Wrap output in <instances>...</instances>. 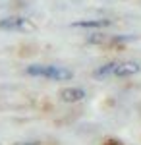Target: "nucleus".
<instances>
[{"mask_svg":"<svg viewBox=\"0 0 141 145\" xmlns=\"http://www.w3.org/2000/svg\"><path fill=\"white\" fill-rule=\"evenodd\" d=\"M14 145H41L39 141H31V143H14Z\"/></svg>","mask_w":141,"mask_h":145,"instance_id":"6","label":"nucleus"},{"mask_svg":"<svg viewBox=\"0 0 141 145\" xmlns=\"http://www.w3.org/2000/svg\"><path fill=\"white\" fill-rule=\"evenodd\" d=\"M60 99L64 103H79L85 99V91L79 87H66L60 91Z\"/></svg>","mask_w":141,"mask_h":145,"instance_id":"4","label":"nucleus"},{"mask_svg":"<svg viewBox=\"0 0 141 145\" xmlns=\"http://www.w3.org/2000/svg\"><path fill=\"white\" fill-rule=\"evenodd\" d=\"M0 29H6V31H29V29H33V23L27 18L14 16V18L0 20Z\"/></svg>","mask_w":141,"mask_h":145,"instance_id":"3","label":"nucleus"},{"mask_svg":"<svg viewBox=\"0 0 141 145\" xmlns=\"http://www.w3.org/2000/svg\"><path fill=\"white\" fill-rule=\"evenodd\" d=\"M29 76H37V78H48L54 81H70L74 78V74L62 66H52V64H31L25 70Z\"/></svg>","mask_w":141,"mask_h":145,"instance_id":"2","label":"nucleus"},{"mask_svg":"<svg viewBox=\"0 0 141 145\" xmlns=\"http://www.w3.org/2000/svg\"><path fill=\"white\" fill-rule=\"evenodd\" d=\"M110 20H83V22H76L74 27H85V29H93V27H108Z\"/></svg>","mask_w":141,"mask_h":145,"instance_id":"5","label":"nucleus"},{"mask_svg":"<svg viewBox=\"0 0 141 145\" xmlns=\"http://www.w3.org/2000/svg\"><path fill=\"white\" fill-rule=\"evenodd\" d=\"M141 66L137 62L131 60H124V62H108L104 66L95 70V78H108V76H116V78H128V76H135L139 74Z\"/></svg>","mask_w":141,"mask_h":145,"instance_id":"1","label":"nucleus"}]
</instances>
